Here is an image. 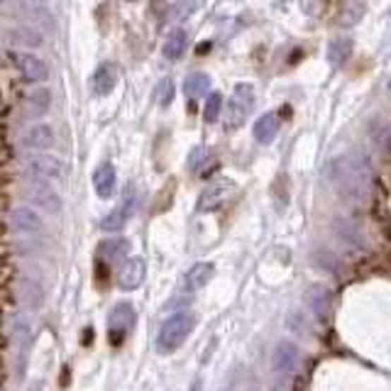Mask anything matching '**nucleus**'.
Wrapping results in <instances>:
<instances>
[{
  "instance_id": "obj_1",
  "label": "nucleus",
  "mask_w": 391,
  "mask_h": 391,
  "mask_svg": "<svg viewBox=\"0 0 391 391\" xmlns=\"http://www.w3.org/2000/svg\"><path fill=\"white\" fill-rule=\"evenodd\" d=\"M325 176L330 181V186L335 188V193L342 200L352 205H364L372 200L374 196V172L372 164L367 162V157L350 152V155L335 157L325 169Z\"/></svg>"
},
{
  "instance_id": "obj_22",
  "label": "nucleus",
  "mask_w": 391,
  "mask_h": 391,
  "mask_svg": "<svg viewBox=\"0 0 391 391\" xmlns=\"http://www.w3.org/2000/svg\"><path fill=\"white\" fill-rule=\"evenodd\" d=\"M208 88H210V76L208 73H200V71L191 73V76L186 78V83H184V91H186L188 98L203 96V93H208Z\"/></svg>"
},
{
  "instance_id": "obj_13",
  "label": "nucleus",
  "mask_w": 391,
  "mask_h": 391,
  "mask_svg": "<svg viewBox=\"0 0 391 391\" xmlns=\"http://www.w3.org/2000/svg\"><path fill=\"white\" fill-rule=\"evenodd\" d=\"M23 142H25V147H28V150L44 152V150H52V147H54L56 137H54V130H52L47 123H35L32 128L25 132Z\"/></svg>"
},
{
  "instance_id": "obj_26",
  "label": "nucleus",
  "mask_w": 391,
  "mask_h": 391,
  "mask_svg": "<svg viewBox=\"0 0 391 391\" xmlns=\"http://www.w3.org/2000/svg\"><path fill=\"white\" fill-rule=\"evenodd\" d=\"M128 240H110V242H103L100 245V257H105V260H118V257H123L125 252H128Z\"/></svg>"
},
{
  "instance_id": "obj_18",
  "label": "nucleus",
  "mask_w": 391,
  "mask_h": 391,
  "mask_svg": "<svg viewBox=\"0 0 391 391\" xmlns=\"http://www.w3.org/2000/svg\"><path fill=\"white\" fill-rule=\"evenodd\" d=\"M13 225L20 232H37V230L42 228V218L35 213L32 208L23 205V208H15L13 210Z\"/></svg>"
},
{
  "instance_id": "obj_11",
  "label": "nucleus",
  "mask_w": 391,
  "mask_h": 391,
  "mask_svg": "<svg viewBox=\"0 0 391 391\" xmlns=\"http://www.w3.org/2000/svg\"><path fill=\"white\" fill-rule=\"evenodd\" d=\"M145 260L142 257H130V260L123 262V267L118 269V284L120 289H125V291H132V289H137L142 282H145Z\"/></svg>"
},
{
  "instance_id": "obj_36",
  "label": "nucleus",
  "mask_w": 391,
  "mask_h": 391,
  "mask_svg": "<svg viewBox=\"0 0 391 391\" xmlns=\"http://www.w3.org/2000/svg\"><path fill=\"white\" fill-rule=\"evenodd\" d=\"M5 377H8V372H5V359H3V352H0V389L5 384Z\"/></svg>"
},
{
  "instance_id": "obj_34",
  "label": "nucleus",
  "mask_w": 391,
  "mask_h": 391,
  "mask_svg": "<svg viewBox=\"0 0 391 391\" xmlns=\"http://www.w3.org/2000/svg\"><path fill=\"white\" fill-rule=\"evenodd\" d=\"M5 252H8V228L0 220V257H5Z\"/></svg>"
},
{
  "instance_id": "obj_20",
  "label": "nucleus",
  "mask_w": 391,
  "mask_h": 391,
  "mask_svg": "<svg viewBox=\"0 0 391 391\" xmlns=\"http://www.w3.org/2000/svg\"><path fill=\"white\" fill-rule=\"evenodd\" d=\"M28 110L32 115H44L47 110H49V105H52V93H49V88H44V86H37L32 88V91L28 93Z\"/></svg>"
},
{
  "instance_id": "obj_17",
  "label": "nucleus",
  "mask_w": 391,
  "mask_h": 391,
  "mask_svg": "<svg viewBox=\"0 0 391 391\" xmlns=\"http://www.w3.org/2000/svg\"><path fill=\"white\" fill-rule=\"evenodd\" d=\"M279 132V115L277 113H264L255 123V140L260 145H269Z\"/></svg>"
},
{
  "instance_id": "obj_15",
  "label": "nucleus",
  "mask_w": 391,
  "mask_h": 391,
  "mask_svg": "<svg viewBox=\"0 0 391 391\" xmlns=\"http://www.w3.org/2000/svg\"><path fill=\"white\" fill-rule=\"evenodd\" d=\"M115 181H118V176H115V167L113 164H100L96 169V174H93V188H96V193L100 198H110L115 191Z\"/></svg>"
},
{
  "instance_id": "obj_9",
  "label": "nucleus",
  "mask_w": 391,
  "mask_h": 391,
  "mask_svg": "<svg viewBox=\"0 0 391 391\" xmlns=\"http://www.w3.org/2000/svg\"><path fill=\"white\" fill-rule=\"evenodd\" d=\"M135 203H137V198H135V188L128 186V191H125L123 203H120L118 208L113 210V213L105 215L103 223H100V228H103L105 232H118V230H123L125 225H128V220H130L132 210H135Z\"/></svg>"
},
{
  "instance_id": "obj_2",
  "label": "nucleus",
  "mask_w": 391,
  "mask_h": 391,
  "mask_svg": "<svg viewBox=\"0 0 391 391\" xmlns=\"http://www.w3.org/2000/svg\"><path fill=\"white\" fill-rule=\"evenodd\" d=\"M193 327H196V315L193 313L181 311V313L169 315L160 327V335H157V352H162V355L174 352L188 335H191Z\"/></svg>"
},
{
  "instance_id": "obj_25",
  "label": "nucleus",
  "mask_w": 391,
  "mask_h": 391,
  "mask_svg": "<svg viewBox=\"0 0 391 391\" xmlns=\"http://www.w3.org/2000/svg\"><path fill=\"white\" fill-rule=\"evenodd\" d=\"M330 8H332V0H301V10L308 18H325Z\"/></svg>"
},
{
  "instance_id": "obj_28",
  "label": "nucleus",
  "mask_w": 391,
  "mask_h": 391,
  "mask_svg": "<svg viewBox=\"0 0 391 391\" xmlns=\"http://www.w3.org/2000/svg\"><path fill=\"white\" fill-rule=\"evenodd\" d=\"M196 10V0H179V3L172 5V13H169V20L172 23H179V20H186Z\"/></svg>"
},
{
  "instance_id": "obj_27",
  "label": "nucleus",
  "mask_w": 391,
  "mask_h": 391,
  "mask_svg": "<svg viewBox=\"0 0 391 391\" xmlns=\"http://www.w3.org/2000/svg\"><path fill=\"white\" fill-rule=\"evenodd\" d=\"M220 108H223V96L220 93H210L203 108V120L205 123H215L220 118Z\"/></svg>"
},
{
  "instance_id": "obj_37",
  "label": "nucleus",
  "mask_w": 391,
  "mask_h": 391,
  "mask_svg": "<svg viewBox=\"0 0 391 391\" xmlns=\"http://www.w3.org/2000/svg\"><path fill=\"white\" fill-rule=\"evenodd\" d=\"M389 23H391V10H389Z\"/></svg>"
},
{
  "instance_id": "obj_30",
  "label": "nucleus",
  "mask_w": 391,
  "mask_h": 391,
  "mask_svg": "<svg viewBox=\"0 0 391 391\" xmlns=\"http://www.w3.org/2000/svg\"><path fill=\"white\" fill-rule=\"evenodd\" d=\"M208 160H210L208 150H205V147H196V150L191 152V157H188V169L196 172V174H200Z\"/></svg>"
},
{
  "instance_id": "obj_31",
  "label": "nucleus",
  "mask_w": 391,
  "mask_h": 391,
  "mask_svg": "<svg viewBox=\"0 0 391 391\" xmlns=\"http://www.w3.org/2000/svg\"><path fill=\"white\" fill-rule=\"evenodd\" d=\"M15 277V267L5 257H0V287H8Z\"/></svg>"
},
{
  "instance_id": "obj_4",
  "label": "nucleus",
  "mask_w": 391,
  "mask_h": 391,
  "mask_svg": "<svg viewBox=\"0 0 391 391\" xmlns=\"http://www.w3.org/2000/svg\"><path fill=\"white\" fill-rule=\"evenodd\" d=\"M28 174L35 181H61L64 176V167L56 157L44 155V152H35L28 160Z\"/></svg>"
},
{
  "instance_id": "obj_5",
  "label": "nucleus",
  "mask_w": 391,
  "mask_h": 391,
  "mask_svg": "<svg viewBox=\"0 0 391 391\" xmlns=\"http://www.w3.org/2000/svg\"><path fill=\"white\" fill-rule=\"evenodd\" d=\"M135 308L130 303H118L108 315V337L113 345H120L125 340V335L132 330L135 325Z\"/></svg>"
},
{
  "instance_id": "obj_16",
  "label": "nucleus",
  "mask_w": 391,
  "mask_h": 391,
  "mask_svg": "<svg viewBox=\"0 0 391 391\" xmlns=\"http://www.w3.org/2000/svg\"><path fill=\"white\" fill-rule=\"evenodd\" d=\"M215 277V267L210 262H198L188 269L186 274V289L188 291H196V289H203L210 284V279Z\"/></svg>"
},
{
  "instance_id": "obj_32",
  "label": "nucleus",
  "mask_w": 391,
  "mask_h": 391,
  "mask_svg": "<svg viewBox=\"0 0 391 391\" xmlns=\"http://www.w3.org/2000/svg\"><path fill=\"white\" fill-rule=\"evenodd\" d=\"M15 308V296L10 291V287H0V313Z\"/></svg>"
},
{
  "instance_id": "obj_35",
  "label": "nucleus",
  "mask_w": 391,
  "mask_h": 391,
  "mask_svg": "<svg viewBox=\"0 0 391 391\" xmlns=\"http://www.w3.org/2000/svg\"><path fill=\"white\" fill-rule=\"evenodd\" d=\"M8 345V335H5V318H3V313H0V350Z\"/></svg>"
},
{
  "instance_id": "obj_14",
  "label": "nucleus",
  "mask_w": 391,
  "mask_h": 391,
  "mask_svg": "<svg viewBox=\"0 0 391 391\" xmlns=\"http://www.w3.org/2000/svg\"><path fill=\"white\" fill-rule=\"evenodd\" d=\"M115 86H118V68L110 61H105L93 73V93L96 96H108V93H113Z\"/></svg>"
},
{
  "instance_id": "obj_24",
  "label": "nucleus",
  "mask_w": 391,
  "mask_h": 391,
  "mask_svg": "<svg viewBox=\"0 0 391 391\" xmlns=\"http://www.w3.org/2000/svg\"><path fill=\"white\" fill-rule=\"evenodd\" d=\"M10 44L15 47H40L42 44V35L40 32H32L28 28H15L13 32L8 35Z\"/></svg>"
},
{
  "instance_id": "obj_7",
  "label": "nucleus",
  "mask_w": 391,
  "mask_h": 391,
  "mask_svg": "<svg viewBox=\"0 0 391 391\" xmlns=\"http://www.w3.org/2000/svg\"><path fill=\"white\" fill-rule=\"evenodd\" d=\"M299 359H301V352L294 342L284 340L274 347V355H272V372L274 377H291L299 367Z\"/></svg>"
},
{
  "instance_id": "obj_6",
  "label": "nucleus",
  "mask_w": 391,
  "mask_h": 391,
  "mask_svg": "<svg viewBox=\"0 0 391 391\" xmlns=\"http://www.w3.org/2000/svg\"><path fill=\"white\" fill-rule=\"evenodd\" d=\"M232 191H235V181H230V179H215V181L208 184V186L203 188V193H200L198 210L200 213H210V210L220 208Z\"/></svg>"
},
{
  "instance_id": "obj_33",
  "label": "nucleus",
  "mask_w": 391,
  "mask_h": 391,
  "mask_svg": "<svg viewBox=\"0 0 391 391\" xmlns=\"http://www.w3.org/2000/svg\"><path fill=\"white\" fill-rule=\"evenodd\" d=\"M15 5H23V8H32V10H42L47 5V0H13Z\"/></svg>"
},
{
  "instance_id": "obj_10",
  "label": "nucleus",
  "mask_w": 391,
  "mask_h": 391,
  "mask_svg": "<svg viewBox=\"0 0 391 391\" xmlns=\"http://www.w3.org/2000/svg\"><path fill=\"white\" fill-rule=\"evenodd\" d=\"M30 200H32L35 205H40L42 210H47V213H59L61 208V198L59 193L52 188L49 181H35L30 184Z\"/></svg>"
},
{
  "instance_id": "obj_23",
  "label": "nucleus",
  "mask_w": 391,
  "mask_h": 391,
  "mask_svg": "<svg viewBox=\"0 0 391 391\" xmlns=\"http://www.w3.org/2000/svg\"><path fill=\"white\" fill-rule=\"evenodd\" d=\"M364 18V5L362 3H347L342 5V10L337 13V25L340 28H352Z\"/></svg>"
},
{
  "instance_id": "obj_21",
  "label": "nucleus",
  "mask_w": 391,
  "mask_h": 391,
  "mask_svg": "<svg viewBox=\"0 0 391 391\" xmlns=\"http://www.w3.org/2000/svg\"><path fill=\"white\" fill-rule=\"evenodd\" d=\"M352 56V40H332L327 47V61L332 66H345Z\"/></svg>"
},
{
  "instance_id": "obj_3",
  "label": "nucleus",
  "mask_w": 391,
  "mask_h": 391,
  "mask_svg": "<svg viewBox=\"0 0 391 391\" xmlns=\"http://www.w3.org/2000/svg\"><path fill=\"white\" fill-rule=\"evenodd\" d=\"M255 110V86L252 83H237L230 100L225 103V130H237L247 123Z\"/></svg>"
},
{
  "instance_id": "obj_19",
  "label": "nucleus",
  "mask_w": 391,
  "mask_h": 391,
  "mask_svg": "<svg viewBox=\"0 0 391 391\" xmlns=\"http://www.w3.org/2000/svg\"><path fill=\"white\" fill-rule=\"evenodd\" d=\"M186 42H188L186 32H184V30H176V32H172L167 37V42H164V47H162V54L172 61L181 59V54L186 52Z\"/></svg>"
},
{
  "instance_id": "obj_8",
  "label": "nucleus",
  "mask_w": 391,
  "mask_h": 391,
  "mask_svg": "<svg viewBox=\"0 0 391 391\" xmlns=\"http://www.w3.org/2000/svg\"><path fill=\"white\" fill-rule=\"evenodd\" d=\"M15 66H18L20 76L30 83H44L47 78H49V68H47V64L40 56L30 54V52H18V54H15Z\"/></svg>"
},
{
  "instance_id": "obj_38",
  "label": "nucleus",
  "mask_w": 391,
  "mask_h": 391,
  "mask_svg": "<svg viewBox=\"0 0 391 391\" xmlns=\"http://www.w3.org/2000/svg\"><path fill=\"white\" fill-rule=\"evenodd\" d=\"M389 93H391V81H389Z\"/></svg>"
},
{
  "instance_id": "obj_29",
  "label": "nucleus",
  "mask_w": 391,
  "mask_h": 391,
  "mask_svg": "<svg viewBox=\"0 0 391 391\" xmlns=\"http://www.w3.org/2000/svg\"><path fill=\"white\" fill-rule=\"evenodd\" d=\"M155 98H157V103H160L162 108H167V105L172 103L174 100V81L172 78H162V81L157 83Z\"/></svg>"
},
{
  "instance_id": "obj_12",
  "label": "nucleus",
  "mask_w": 391,
  "mask_h": 391,
  "mask_svg": "<svg viewBox=\"0 0 391 391\" xmlns=\"http://www.w3.org/2000/svg\"><path fill=\"white\" fill-rule=\"evenodd\" d=\"M306 306H308V311L318 320H327L330 308H332V296L325 287L315 284V287H311L308 291H306Z\"/></svg>"
}]
</instances>
